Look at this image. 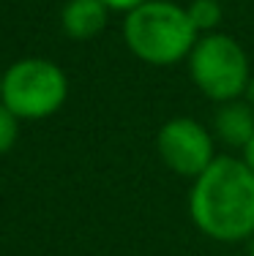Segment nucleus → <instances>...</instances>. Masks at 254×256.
<instances>
[{
  "instance_id": "nucleus-2",
  "label": "nucleus",
  "mask_w": 254,
  "mask_h": 256,
  "mask_svg": "<svg viewBox=\"0 0 254 256\" xmlns=\"http://www.w3.org/2000/svg\"><path fill=\"white\" fill-rule=\"evenodd\" d=\"M199 33L186 6L175 0H148L123 20V41L137 60L156 68H169L189 58Z\"/></svg>"
},
{
  "instance_id": "nucleus-10",
  "label": "nucleus",
  "mask_w": 254,
  "mask_h": 256,
  "mask_svg": "<svg viewBox=\"0 0 254 256\" xmlns=\"http://www.w3.org/2000/svg\"><path fill=\"white\" fill-rule=\"evenodd\" d=\"M142 3H148V0H104V6H107L110 11H123V14L140 8Z\"/></svg>"
},
{
  "instance_id": "nucleus-4",
  "label": "nucleus",
  "mask_w": 254,
  "mask_h": 256,
  "mask_svg": "<svg viewBox=\"0 0 254 256\" xmlns=\"http://www.w3.org/2000/svg\"><path fill=\"white\" fill-rule=\"evenodd\" d=\"M0 93L3 104L17 118H47L63 106L69 96V82L55 63L28 58L6 71Z\"/></svg>"
},
{
  "instance_id": "nucleus-1",
  "label": "nucleus",
  "mask_w": 254,
  "mask_h": 256,
  "mask_svg": "<svg viewBox=\"0 0 254 256\" xmlns=\"http://www.w3.org/2000/svg\"><path fill=\"white\" fill-rule=\"evenodd\" d=\"M189 218L213 242H246L254 234V172L243 158L219 156L191 180Z\"/></svg>"
},
{
  "instance_id": "nucleus-5",
  "label": "nucleus",
  "mask_w": 254,
  "mask_h": 256,
  "mask_svg": "<svg viewBox=\"0 0 254 256\" xmlns=\"http://www.w3.org/2000/svg\"><path fill=\"white\" fill-rule=\"evenodd\" d=\"M156 150L172 174L194 180L216 161V136L199 120L178 114L169 118L156 134Z\"/></svg>"
},
{
  "instance_id": "nucleus-8",
  "label": "nucleus",
  "mask_w": 254,
  "mask_h": 256,
  "mask_svg": "<svg viewBox=\"0 0 254 256\" xmlns=\"http://www.w3.org/2000/svg\"><path fill=\"white\" fill-rule=\"evenodd\" d=\"M186 11H189V20L199 36L216 33L221 20H224V3L221 0H191V3H186Z\"/></svg>"
},
{
  "instance_id": "nucleus-13",
  "label": "nucleus",
  "mask_w": 254,
  "mask_h": 256,
  "mask_svg": "<svg viewBox=\"0 0 254 256\" xmlns=\"http://www.w3.org/2000/svg\"><path fill=\"white\" fill-rule=\"evenodd\" d=\"M246 256H254V234L246 240Z\"/></svg>"
},
{
  "instance_id": "nucleus-12",
  "label": "nucleus",
  "mask_w": 254,
  "mask_h": 256,
  "mask_svg": "<svg viewBox=\"0 0 254 256\" xmlns=\"http://www.w3.org/2000/svg\"><path fill=\"white\" fill-rule=\"evenodd\" d=\"M243 101L249 104V106H254V76L249 79V84H246V90H243Z\"/></svg>"
},
{
  "instance_id": "nucleus-6",
  "label": "nucleus",
  "mask_w": 254,
  "mask_h": 256,
  "mask_svg": "<svg viewBox=\"0 0 254 256\" xmlns=\"http://www.w3.org/2000/svg\"><path fill=\"white\" fill-rule=\"evenodd\" d=\"M213 136L229 148L243 150L254 136V106L243 98L219 104L213 114Z\"/></svg>"
},
{
  "instance_id": "nucleus-7",
  "label": "nucleus",
  "mask_w": 254,
  "mask_h": 256,
  "mask_svg": "<svg viewBox=\"0 0 254 256\" xmlns=\"http://www.w3.org/2000/svg\"><path fill=\"white\" fill-rule=\"evenodd\" d=\"M107 16L110 8L104 6V0H69L60 14V25L69 38L88 41L107 28Z\"/></svg>"
},
{
  "instance_id": "nucleus-11",
  "label": "nucleus",
  "mask_w": 254,
  "mask_h": 256,
  "mask_svg": "<svg viewBox=\"0 0 254 256\" xmlns=\"http://www.w3.org/2000/svg\"><path fill=\"white\" fill-rule=\"evenodd\" d=\"M240 158H243V161H246V166H249L251 172H254V136H251V142L246 144L243 150H240Z\"/></svg>"
},
{
  "instance_id": "nucleus-3",
  "label": "nucleus",
  "mask_w": 254,
  "mask_h": 256,
  "mask_svg": "<svg viewBox=\"0 0 254 256\" xmlns=\"http://www.w3.org/2000/svg\"><path fill=\"white\" fill-rule=\"evenodd\" d=\"M186 66L194 88L213 104L243 98L251 79V63L243 44L221 30L199 36L186 58Z\"/></svg>"
},
{
  "instance_id": "nucleus-9",
  "label": "nucleus",
  "mask_w": 254,
  "mask_h": 256,
  "mask_svg": "<svg viewBox=\"0 0 254 256\" xmlns=\"http://www.w3.org/2000/svg\"><path fill=\"white\" fill-rule=\"evenodd\" d=\"M17 142V114L6 104H0V153Z\"/></svg>"
},
{
  "instance_id": "nucleus-14",
  "label": "nucleus",
  "mask_w": 254,
  "mask_h": 256,
  "mask_svg": "<svg viewBox=\"0 0 254 256\" xmlns=\"http://www.w3.org/2000/svg\"><path fill=\"white\" fill-rule=\"evenodd\" d=\"M0 84H3V79H0Z\"/></svg>"
}]
</instances>
